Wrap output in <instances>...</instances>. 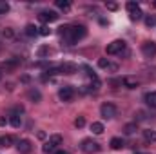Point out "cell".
Segmentation results:
<instances>
[{
  "label": "cell",
  "instance_id": "cell-1",
  "mask_svg": "<svg viewBox=\"0 0 156 154\" xmlns=\"http://www.w3.org/2000/svg\"><path fill=\"white\" fill-rule=\"evenodd\" d=\"M85 35H87V31H85L83 26H64V27H60V37L69 45L76 44L78 40H82Z\"/></svg>",
  "mask_w": 156,
  "mask_h": 154
},
{
  "label": "cell",
  "instance_id": "cell-2",
  "mask_svg": "<svg viewBox=\"0 0 156 154\" xmlns=\"http://www.w3.org/2000/svg\"><path fill=\"white\" fill-rule=\"evenodd\" d=\"M60 143H62V136H60V134H53V136H49V140L44 143L42 151H44V152H53Z\"/></svg>",
  "mask_w": 156,
  "mask_h": 154
},
{
  "label": "cell",
  "instance_id": "cell-3",
  "mask_svg": "<svg viewBox=\"0 0 156 154\" xmlns=\"http://www.w3.org/2000/svg\"><path fill=\"white\" fill-rule=\"evenodd\" d=\"M125 7H127V11H129V15H131V20H140V18L144 16L140 5H138L136 2H127Z\"/></svg>",
  "mask_w": 156,
  "mask_h": 154
},
{
  "label": "cell",
  "instance_id": "cell-4",
  "mask_svg": "<svg viewBox=\"0 0 156 154\" xmlns=\"http://www.w3.org/2000/svg\"><path fill=\"white\" fill-rule=\"evenodd\" d=\"M80 147H82V151L85 154H94V152L100 151V145H98L96 142H93V140H83Z\"/></svg>",
  "mask_w": 156,
  "mask_h": 154
},
{
  "label": "cell",
  "instance_id": "cell-5",
  "mask_svg": "<svg viewBox=\"0 0 156 154\" xmlns=\"http://www.w3.org/2000/svg\"><path fill=\"white\" fill-rule=\"evenodd\" d=\"M73 96H75V89H73L71 85H64V87L58 91V98H60L62 102H71Z\"/></svg>",
  "mask_w": 156,
  "mask_h": 154
},
{
  "label": "cell",
  "instance_id": "cell-6",
  "mask_svg": "<svg viewBox=\"0 0 156 154\" xmlns=\"http://www.w3.org/2000/svg\"><path fill=\"white\" fill-rule=\"evenodd\" d=\"M125 49V42L123 40H115L107 45V54H120Z\"/></svg>",
  "mask_w": 156,
  "mask_h": 154
},
{
  "label": "cell",
  "instance_id": "cell-7",
  "mask_svg": "<svg viewBox=\"0 0 156 154\" xmlns=\"http://www.w3.org/2000/svg\"><path fill=\"white\" fill-rule=\"evenodd\" d=\"M100 114H102V118H105V120H111V118L116 116V107L113 103H104L100 107Z\"/></svg>",
  "mask_w": 156,
  "mask_h": 154
},
{
  "label": "cell",
  "instance_id": "cell-8",
  "mask_svg": "<svg viewBox=\"0 0 156 154\" xmlns=\"http://www.w3.org/2000/svg\"><path fill=\"white\" fill-rule=\"evenodd\" d=\"M142 53L145 58H154L156 56V42H145L142 45Z\"/></svg>",
  "mask_w": 156,
  "mask_h": 154
},
{
  "label": "cell",
  "instance_id": "cell-9",
  "mask_svg": "<svg viewBox=\"0 0 156 154\" xmlns=\"http://www.w3.org/2000/svg\"><path fill=\"white\" fill-rule=\"evenodd\" d=\"M58 18V15L55 13V11H42L38 15V20L40 22H44V26H47L49 22H55Z\"/></svg>",
  "mask_w": 156,
  "mask_h": 154
},
{
  "label": "cell",
  "instance_id": "cell-10",
  "mask_svg": "<svg viewBox=\"0 0 156 154\" xmlns=\"http://www.w3.org/2000/svg\"><path fill=\"white\" fill-rule=\"evenodd\" d=\"M16 149H18V152L20 154H29L31 152V149H33V145H31L29 140H20V142L16 143Z\"/></svg>",
  "mask_w": 156,
  "mask_h": 154
},
{
  "label": "cell",
  "instance_id": "cell-11",
  "mask_svg": "<svg viewBox=\"0 0 156 154\" xmlns=\"http://www.w3.org/2000/svg\"><path fill=\"white\" fill-rule=\"evenodd\" d=\"M58 71L64 73V75H75V73L78 71V67L75 65V64H69V62H67V64H62V65L58 67Z\"/></svg>",
  "mask_w": 156,
  "mask_h": 154
},
{
  "label": "cell",
  "instance_id": "cell-12",
  "mask_svg": "<svg viewBox=\"0 0 156 154\" xmlns=\"http://www.w3.org/2000/svg\"><path fill=\"white\" fill-rule=\"evenodd\" d=\"M98 65H100L102 69H109V71H113V73H116V71H118L116 64H111V62H109V60H105V58H100V60H98Z\"/></svg>",
  "mask_w": 156,
  "mask_h": 154
},
{
  "label": "cell",
  "instance_id": "cell-13",
  "mask_svg": "<svg viewBox=\"0 0 156 154\" xmlns=\"http://www.w3.org/2000/svg\"><path fill=\"white\" fill-rule=\"evenodd\" d=\"M9 121H11V125H13L15 129H20V127H22V116L18 114V113H13L11 118H9Z\"/></svg>",
  "mask_w": 156,
  "mask_h": 154
},
{
  "label": "cell",
  "instance_id": "cell-14",
  "mask_svg": "<svg viewBox=\"0 0 156 154\" xmlns=\"http://www.w3.org/2000/svg\"><path fill=\"white\" fill-rule=\"evenodd\" d=\"M123 85L127 87V89H136L138 87V80L133 76H125L123 78Z\"/></svg>",
  "mask_w": 156,
  "mask_h": 154
},
{
  "label": "cell",
  "instance_id": "cell-15",
  "mask_svg": "<svg viewBox=\"0 0 156 154\" xmlns=\"http://www.w3.org/2000/svg\"><path fill=\"white\" fill-rule=\"evenodd\" d=\"M145 102H147V105H149L151 109H156V91L145 94Z\"/></svg>",
  "mask_w": 156,
  "mask_h": 154
},
{
  "label": "cell",
  "instance_id": "cell-16",
  "mask_svg": "<svg viewBox=\"0 0 156 154\" xmlns=\"http://www.w3.org/2000/svg\"><path fill=\"white\" fill-rule=\"evenodd\" d=\"M123 147H125V143H123L122 138H113V140H111V149L120 151V149H123Z\"/></svg>",
  "mask_w": 156,
  "mask_h": 154
},
{
  "label": "cell",
  "instance_id": "cell-17",
  "mask_svg": "<svg viewBox=\"0 0 156 154\" xmlns=\"http://www.w3.org/2000/svg\"><path fill=\"white\" fill-rule=\"evenodd\" d=\"M91 131H93V134H102L104 132V125L100 121H93L91 123Z\"/></svg>",
  "mask_w": 156,
  "mask_h": 154
},
{
  "label": "cell",
  "instance_id": "cell-18",
  "mask_svg": "<svg viewBox=\"0 0 156 154\" xmlns=\"http://www.w3.org/2000/svg\"><path fill=\"white\" fill-rule=\"evenodd\" d=\"M55 4H56L58 9H64V11H69V7H71V4H69L67 0H56Z\"/></svg>",
  "mask_w": 156,
  "mask_h": 154
},
{
  "label": "cell",
  "instance_id": "cell-19",
  "mask_svg": "<svg viewBox=\"0 0 156 154\" xmlns=\"http://www.w3.org/2000/svg\"><path fill=\"white\" fill-rule=\"evenodd\" d=\"M26 35H27V37H35V35H38V27H35L33 24H29V26L26 27Z\"/></svg>",
  "mask_w": 156,
  "mask_h": 154
},
{
  "label": "cell",
  "instance_id": "cell-20",
  "mask_svg": "<svg viewBox=\"0 0 156 154\" xmlns=\"http://www.w3.org/2000/svg\"><path fill=\"white\" fill-rule=\"evenodd\" d=\"M136 129H138V125H136V121H134V123H127V125L123 127V132H125V134H133V132H134Z\"/></svg>",
  "mask_w": 156,
  "mask_h": 154
},
{
  "label": "cell",
  "instance_id": "cell-21",
  "mask_svg": "<svg viewBox=\"0 0 156 154\" xmlns=\"http://www.w3.org/2000/svg\"><path fill=\"white\" fill-rule=\"evenodd\" d=\"M144 138L147 142H156V131H144Z\"/></svg>",
  "mask_w": 156,
  "mask_h": 154
},
{
  "label": "cell",
  "instance_id": "cell-22",
  "mask_svg": "<svg viewBox=\"0 0 156 154\" xmlns=\"http://www.w3.org/2000/svg\"><path fill=\"white\" fill-rule=\"evenodd\" d=\"M11 143H13L11 136H0V147H9Z\"/></svg>",
  "mask_w": 156,
  "mask_h": 154
},
{
  "label": "cell",
  "instance_id": "cell-23",
  "mask_svg": "<svg viewBox=\"0 0 156 154\" xmlns=\"http://www.w3.org/2000/svg\"><path fill=\"white\" fill-rule=\"evenodd\" d=\"M145 26H147V27H153V26H156V16H154V15L145 16Z\"/></svg>",
  "mask_w": 156,
  "mask_h": 154
},
{
  "label": "cell",
  "instance_id": "cell-24",
  "mask_svg": "<svg viewBox=\"0 0 156 154\" xmlns=\"http://www.w3.org/2000/svg\"><path fill=\"white\" fill-rule=\"evenodd\" d=\"M38 35H42V37H49V35H51L49 26H42V27H38Z\"/></svg>",
  "mask_w": 156,
  "mask_h": 154
},
{
  "label": "cell",
  "instance_id": "cell-25",
  "mask_svg": "<svg viewBox=\"0 0 156 154\" xmlns=\"http://www.w3.org/2000/svg\"><path fill=\"white\" fill-rule=\"evenodd\" d=\"M83 125H85V118H83V116H78L76 120H75V127H76V129H82Z\"/></svg>",
  "mask_w": 156,
  "mask_h": 154
},
{
  "label": "cell",
  "instance_id": "cell-26",
  "mask_svg": "<svg viewBox=\"0 0 156 154\" xmlns=\"http://www.w3.org/2000/svg\"><path fill=\"white\" fill-rule=\"evenodd\" d=\"M7 11H9V4L4 2V0H0V15H5Z\"/></svg>",
  "mask_w": 156,
  "mask_h": 154
},
{
  "label": "cell",
  "instance_id": "cell-27",
  "mask_svg": "<svg viewBox=\"0 0 156 154\" xmlns=\"http://www.w3.org/2000/svg\"><path fill=\"white\" fill-rule=\"evenodd\" d=\"M29 98H33V100H40V93L38 91H31V93H29Z\"/></svg>",
  "mask_w": 156,
  "mask_h": 154
},
{
  "label": "cell",
  "instance_id": "cell-28",
  "mask_svg": "<svg viewBox=\"0 0 156 154\" xmlns=\"http://www.w3.org/2000/svg\"><path fill=\"white\" fill-rule=\"evenodd\" d=\"M47 53H49V49H47V47H40V51H38V56H45Z\"/></svg>",
  "mask_w": 156,
  "mask_h": 154
},
{
  "label": "cell",
  "instance_id": "cell-29",
  "mask_svg": "<svg viewBox=\"0 0 156 154\" xmlns=\"http://www.w3.org/2000/svg\"><path fill=\"white\" fill-rule=\"evenodd\" d=\"M107 9H111V11H116L118 5L115 4V2H109V4H107Z\"/></svg>",
  "mask_w": 156,
  "mask_h": 154
},
{
  "label": "cell",
  "instance_id": "cell-30",
  "mask_svg": "<svg viewBox=\"0 0 156 154\" xmlns=\"http://www.w3.org/2000/svg\"><path fill=\"white\" fill-rule=\"evenodd\" d=\"M55 154H67V151H64V149H58V151H55Z\"/></svg>",
  "mask_w": 156,
  "mask_h": 154
},
{
  "label": "cell",
  "instance_id": "cell-31",
  "mask_svg": "<svg viewBox=\"0 0 156 154\" xmlns=\"http://www.w3.org/2000/svg\"><path fill=\"white\" fill-rule=\"evenodd\" d=\"M38 138H40V140H44V138H45V132H42V131H40V132H38Z\"/></svg>",
  "mask_w": 156,
  "mask_h": 154
},
{
  "label": "cell",
  "instance_id": "cell-32",
  "mask_svg": "<svg viewBox=\"0 0 156 154\" xmlns=\"http://www.w3.org/2000/svg\"><path fill=\"white\" fill-rule=\"evenodd\" d=\"M2 125H5V118H2V116H0V127H2Z\"/></svg>",
  "mask_w": 156,
  "mask_h": 154
},
{
  "label": "cell",
  "instance_id": "cell-33",
  "mask_svg": "<svg viewBox=\"0 0 156 154\" xmlns=\"http://www.w3.org/2000/svg\"><path fill=\"white\" fill-rule=\"evenodd\" d=\"M134 154H140V152H134Z\"/></svg>",
  "mask_w": 156,
  "mask_h": 154
},
{
  "label": "cell",
  "instance_id": "cell-34",
  "mask_svg": "<svg viewBox=\"0 0 156 154\" xmlns=\"http://www.w3.org/2000/svg\"><path fill=\"white\" fill-rule=\"evenodd\" d=\"M154 5H156V2H154Z\"/></svg>",
  "mask_w": 156,
  "mask_h": 154
}]
</instances>
